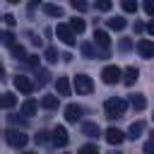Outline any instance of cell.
Wrapping results in <instances>:
<instances>
[{"mask_svg":"<svg viewBox=\"0 0 154 154\" xmlns=\"http://www.w3.org/2000/svg\"><path fill=\"white\" fill-rule=\"evenodd\" d=\"M125 108H128V103L123 101V99H108L106 103H103V111H106V116L108 118H120L123 113H125Z\"/></svg>","mask_w":154,"mask_h":154,"instance_id":"1","label":"cell"},{"mask_svg":"<svg viewBox=\"0 0 154 154\" xmlns=\"http://www.w3.org/2000/svg\"><path fill=\"white\" fill-rule=\"evenodd\" d=\"M120 77H123V70H120L118 65H106V67L101 70L103 84H116V82H120Z\"/></svg>","mask_w":154,"mask_h":154,"instance_id":"2","label":"cell"},{"mask_svg":"<svg viewBox=\"0 0 154 154\" xmlns=\"http://www.w3.org/2000/svg\"><path fill=\"white\" fill-rule=\"evenodd\" d=\"M5 140H7L10 147H17V149L26 147V142H29V137H26L22 130H7V132H5Z\"/></svg>","mask_w":154,"mask_h":154,"instance_id":"3","label":"cell"},{"mask_svg":"<svg viewBox=\"0 0 154 154\" xmlns=\"http://www.w3.org/2000/svg\"><path fill=\"white\" fill-rule=\"evenodd\" d=\"M55 36H58L65 46H70V48L77 43V41H75V34H72V29H70L67 24H58V26H55Z\"/></svg>","mask_w":154,"mask_h":154,"instance_id":"4","label":"cell"},{"mask_svg":"<svg viewBox=\"0 0 154 154\" xmlns=\"http://www.w3.org/2000/svg\"><path fill=\"white\" fill-rule=\"evenodd\" d=\"M75 91H77V94H91V91H94V82H91V77H87V75H77V77H75Z\"/></svg>","mask_w":154,"mask_h":154,"instance_id":"5","label":"cell"},{"mask_svg":"<svg viewBox=\"0 0 154 154\" xmlns=\"http://www.w3.org/2000/svg\"><path fill=\"white\" fill-rule=\"evenodd\" d=\"M51 142H53L55 147H65V144L70 142V135H67V130H65L63 125H55V128H53V132H51Z\"/></svg>","mask_w":154,"mask_h":154,"instance_id":"6","label":"cell"},{"mask_svg":"<svg viewBox=\"0 0 154 154\" xmlns=\"http://www.w3.org/2000/svg\"><path fill=\"white\" fill-rule=\"evenodd\" d=\"M14 89H19L22 94H31V91L36 89V84H34L29 77H24V75H17V77H14Z\"/></svg>","mask_w":154,"mask_h":154,"instance_id":"7","label":"cell"},{"mask_svg":"<svg viewBox=\"0 0 154 154\" xmlns=\"http://www.w3.org/2000/svg\"><path fill=\"white\" fill-rule=\"evenodd\" d=\"M137 53H140L142 58H154V41L140 38V41H137Z\"/></svg>","mask_w":154,"mask_h":154,"instance_id":"8","label":"cell"},{"mask_svg":"<svg viewBox=\"0 0 154 154\" xmlns=\"http://www.w3.org/2000/svg\"><path fill=\"white\" fill-rule=\"evenodd\" d=\"M94 46H99V48H103V51L111 48V38H108V34H106L103 29H94Z\"/></svg>","mask_w":154,"mask_h":154,"instance_id":"9","label":"cell"},{"mask_svg":"<svg viewBox=\"0 0 154 154\" xmlns=\"http://www.w3.org/2000/svg\"><path fill=\"white\" fill-rule=\"evenodd\" d=\"M103 137H106V142H108V144H116V147H118V144H123V140H125V132H120L118 128H108Z\"/></svg>","mask_w":154,"mask_h":154,"instance_id":"10","label":"cell"},{"mask_svg":"<svg viewBox=\"0 0 154 154\" xmlns=\"http://www.w3.org/2000/svg\"><path fill=\"white\" fill-rule=\"evenodd\" d=\"M79 118H82V108H79L77 103L65 106V120H67V123H77Z\"/></svg>","mask_w":154,"mask_h":154,"instance_id":"11","label":"cell"},{"mask_svg":"<svg viewBox=\"0 0 154 154\" xmlns=\"http://www.w3.org/2000/svg\"><path fill=\"white\" fill-rule=\"evenodd\" d=\"M137 77H140V70H137V67H125V70H123V84L132 87V84L137 82Z\"/></svg>","mask_w":154,"mask_h":154,"instance_id":"12","label":"cell"},{"mask_svg":"<svg viewBox=\"0 0 154 154\" xmlns=\"http://www.w3.org/2000/svg\"><path fill=\"white\" fill-rule=\"evenodd\" d=\"M36 108H38V103H36V99H26V101L22 103V108H19V113H22L24 118H31V116L36 113Z\"/></svg>","mask_w":154,"mask_h":154,"instance_id":"13","label":"cell"},{"mask_svg":"<svg viewBox=\"0 0 154 154\" xmlns=\"http://www.w3.org/2000/svg\"><path fill=\"white\" fill-rule=\"evenodd\" d=\"M55 89H58L60 96H70V91H72L70 79H67V77H58V79H55Z\"/></svg>","mask_w":154,"mask_h":154,"instance_id":"14","label":"cell"},{"mask_svg":"<svg viewBox=\"0 0 154 154\" xmlns=\"http://www.w3.org/2000/svg\"><path fill=\"white\" fill-rule=\"evenodd\" d=\"M79 51H82V55H84V58H101V55H99V51H96V46H94V43H89V41L79 43Z\"/></svg>","mask_w":154,"mask_h":154,"instance_id":"15","label":"cell"},{"mask_svg":"<svg viewBox=\"0 0 154 154\" xmlns=\"http://www.w3.org/2000/svg\"><path fill=\"white\" fill-rule=\"evenodd\" d=\"M142 130H144V123H142V120H137V123H132V125L128 128V135H125V137H130V140H137V137L142 135Z\"/></svg>","mask_w":154,"mask_h":154,"instance_id":"16","label":"cell"},{"mask_svg":"<svg viewBox=\"0 0 154 154\" xmlns=\"http://www.w3.org/2000/svg\"><path fill=\"white\" fill-rule=\"evenodd\" d=\"M82 135H87V137H99V135H101V128H99L96 123H84V125H82Z\"/></svg>","mask_w":154,"mask_h":154,"instance_id":"17","label":"cell"},{"mask_svg":"<svg viewBox=\"0 0 154 154\" xmlns=\"http://www.w3.org/2000/svg\"><path fill=\"white\" fill-rule=\"evenodd\" d=\"M17 103V96L12 94V91H5V94H0V108H12Z\"/></svg>","mask_w":154,"mask_h":154,"instance_id":"18","label":"cell"},{"mask_svg":"<svg viewBox=\"0 0 154 154\" xmlns=\"http://www.w3.org/2000/svg\"><path fill=\"white\" fill-rule=\"evenodd\" d=\"M41 106H43V108H48V111H53V108H58V106H60V96H51V94H48V96H43V99H41Z\"/></svg>","mask_w":154,"mask_h":154,"instance_id":"19","label":"cell"},{"mask_svg":"<svg viewBox=\"0 0 154 154\" xmlns=\"http://www.w3.org/2000/svg\"><path fill=\"white\" fill-rule=\"evenodd\" d=\"M106 24H108V29H113V31H123L128 22H125L123 17H111V19L106 22Z\"/></svg>","mask_w":154,"mask_h":154,"instance_id":"20","label":"cell"},{"mask_svg":"<svg viewBox=\"0 0 154 154\" xmlns=\"http://www.w3.org/2000/svg\"><path fill=\"white\" fill-rule=\"evenodd\" d=\"M130 106H132L135 111H142V108L147 106V99H144V94H135V96H130Z\"/></svg>","mask_w":154,"mask_h":154,"instance_id":"21","label":"cell"},{"mask_svg":"<svg viewBox=\"0 0 154 154\" xmlns=\"http://www.w3.org/2000/svg\"><path fill=\"white\" fill-rule=\"evenodd\" d=\"M10 53H12V55H14L17 60H26V53H24V46H22V43H17V41H14L12 46H10Z\"/></svg>","mask_w":154,"mask_h":154,"instance_id":"22","label":"cell"},{"mask_svg":"<svg viewBox=\"0 0 154 154\" xmlns=\"http://www.w3.org/2000/svg\"><path fill=\"white\" fill-rule=\"evenodd\" d=\"M67 26L72 29V34H82V31H84V19L75 17V19H70V24H67Z\"/></svg>","mask_w":154,"mask_h":154,"instance_id":"23","label":"cell"},{"mask_svg":"<svg viewBox=\"0 0 154 154\" xmlns=\"http://www.w3.org/2000/svg\"><path fill=\"white\" fill-rule=\"evenodd\" d=\"M43 12L51 17H63V7L60 5H43Z\"/></svg>","mask_w":154,"mask_h":154,"instance_id":"24","label":"cell"},{"mask_svg":"<svg viewBox=\"0 0 154 154\" xmlns=\"http://www.w3.org/2000/svg\"><path fill=\"white\" fill-rule=\"evenodd\" d=\"M77 154H101V152H99L96 144H82V147L77 149Z\"/></svg>","mask_w":154,"mask_h":154,"instance_id":"25","label":"cell"},{"mask_svg":"<svg viewBox=\"0 0 154 154\" xmlns=\"http://www.w3.org/2000/svg\"><path fill=\"white\" fill-rule=\"evenodd\" d=\"M43 58H46L48 63H58V58H60V55H58V51H55V48L51 46V48H46V53H43Z\"/></svg>","mask_w":154,"mask_h":154,"instance_id":"26","label":"cell"},{"mask_svg":"<svg viewBox=\"0 0 154 154\" xmlns=\"http://www.w3.org/2000/svg\"><path fill=\"white\" fill-rule=\"evenodd\" d=\"M123 10L125 12H137V2L135 0H123Z\"/></svg>","mask_w":154,"mask_h":154,"instance_id":"27","label":"cell"},{"mask_svg":"<svg viewBox=\"0 0 154 154\" xmlns=\"http://www.w3.org/2000/svg\"><path fill=\"white\" fill-rule=\"evenodd\" d=\"M0 41H2L5 46H12V43H14V36H12L10 31H2V34H0Z\"/></svg>","mask_w":154,"mask_h":154,"instance_id":"28","label":"cell"},{"mask_svg":"<svg viewBox=\"0 0 154 154\" xmlns=\"http://www.w3.org/2000/svg\"><path fill=\"white\" fill-rule=\"evenodd\" d=\"M96 10H101V12H108V10H111V2H108V0H99V2H96Z\"/></svg>","mask_w":154,"mask_h":154,"instance_id":"29","label":"cell"},{"mask_svg":"<svg viewBox=\"0 0 154 154\" xmlns=\"http://www.w3.org/2000/svg\"><path fill=\"white\" fill-rule=\"evenodd\" d=\"M118 48H120V51L125 53V51H130V48H132V41H130V38H123V41L118 43Z\"/></svg>","mask_w":154,"mask_h":154,"instance_id":"30","label":"cell"},{"mask_svg":"<svg viewBox=\"0 0 154 154\" xmlns=\"http://www.w3.org/2000/svg\"><path fill=\"white\" fill-rule=\"evenodd\" d=\"M34 140H36V144H43V142H48L51 137H48V132H43V130H41V132H38V135H36Z\"/></svg>","mask_w":154,"mask_h":154,"instance_id":"31","label":"cell"},{"mask_svg":"<svg viewBox=\"0 0 154 154\" xmlns=\"http://www.w3.org/2000/svg\"><path fill=\"white\" fill-rule=\"evenodd\" d=\"M72 7H75V10H79V12H84L89 5H87V2H82V0H72Z\"/></svg>","mask_w":154,"mask_h":154,"instance_id":"32","label":"cell"},{"mask_svg":"<svg viewBox=\"0 0 154 154\" xmlns=\"http://www.w3.org/2000/svg\"><path fill=\"white\" fill-rule=\"evenodd\" d=\"M144 12H147L149 17H154V2H152V0H147V2H144Z\"/></svg>","mask_w":154,"mask_h":154,"instance_id":"33","label":"cell"},{"mask_svg":"<svg viewBox=\"0 0 154 154\" xmlns=\"http://www.w3.org/2000/svg\"><path fill=\"white\" fill-rule=\"evenodd\" d=\"M26 65L36 67V65H38V55H26Z\"/></svg>","mask_w":154,"mask_h":154,"instance_id":"34","label":"cell"},{"mask_svg":"<svg viewBox=\"0 0 154 154\" xmlns=\"http://www.w3.org/2000/svg\"><path fill=\"white\" fill-rule=\"evenodd\" d=\"M144 154H154V140H149L147 144H144V149H142Z\"/></svg>","mask_w":154,"mask_h":154,"instance_id":"35","label":"cell"},{"mask_svg":"<svg viewBox=\"0 0 154 154\" xmlns=\"http://www.w3.org/2000/svg\"><path fill=\"white\" fill-rule=\"evenodd\" d=\"M38 77H41V79H38V84L43 87V84L48 82V72H46V70H41V75H38Z\"/></svg>","mask_w":154,"mask_h":154,"instance_id":"36","label":"cell"},{"mask_svg":"<svg viewBox=\"0 0 154 154\" xmlns=\"http://www.w3.org/2000/svg\"><path fill=\"white\" fill-rule=\"evenodd\" d=\"M5 24H7V26H14V17H12V14H5Z\"/></svg>","mask_w":154,"mask_h":154,"instance_id":"37","label":"cell"},{"mask_svg":"<svg viewBox=\"0 0 154 154\" xmlns=\"http://www.w3.org/2000/svg\"><path fill=\"white\" fill-rule=\"evenodd\" d=\"M147 31H149V34H152V36H154V19H152V22H149V24H147Z\"/></svg>","mask_w":154,"mask_h":154,"instance_id":"38","label":"cell"},{"mask_svg":"<svg viewBox=\"0 0 154 154\" xmlns=\"http://www.w3.org/2000/svg\"><path fill=\"white\" fill-rule=\"evenodd\" d=\"M5 79V67H2V60H0V82Z\"/></svg>","mask_w":154,"mask_h":154,"instance_id":"39","label":"cell"},{"mask_svg":"<svg viewBox=\"0 0 154 154\" xmlns=\"http://www.w3.org/2000/svg\"><path fill=\"white\" fill-rule=\"evenodd\" d=\"M22 154H36V152H22Z\"/></svg>","mask_w":154,"mask_h":154,"instance_id":"40","label":"cell"},{"mask_svg":"<svg viewBox=\"0 0 154 154\" xmlns=\"http://www.w3.org/2000/svg\"><path fill=\"white\" fill-rule=\"evenodd\" d=\"M108 154H120V152H108Z\"/></svg>","mask_w":154,"mask_h":154,"instance_id":"41","label":"cell"}]
</instances>
